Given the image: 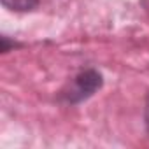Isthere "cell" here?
Returning a JSON list of instances; mask_svg holds the SVG:
<instances>
[{
    "instance_id": "cell-2",
    "label": "cell",
    "mask_w": 149,
    "mask_h": 149,
    "mask_svg": "<svg viewBox=\"0 0 149 149\" xmlns=\"http://www.w3.org/2000/svg\"><path fill=\"white\" fill-rule=\"evenodd\" d=\"M39 4V0H2V6L11 9V11H18V13H25L33 9Z\"/></svg>"
},
{
    "instance_id": "cell-3",
    "label": "cell",
    "mask_w": 149,
    "mask_h": 149,
    "mask_svg": "<svg viewBox=\"0 0 149 149\" xmlns=\"http://www.w3.org/2000/svg\"><path fill=\"white\" fill-rule=\"evenodd\" d=\"M146 126H147V132H149V95L146 98Z\"/></svg>"
},
{
    "instance_id": "cell-1",
    "label": "cell",
    "mask_w": 149,
    "mask_h": 149,
    "mask_svg": "<svg viewBox=\"0 0 149 149\" xmlns=\"http://www.w3.org/2000/svg\"><path fill=\"white\" fill-rule=\"evenodd\" d=\"M100 88H102V76L97 70L90 68V70H84L74 77L72 86L63 93V97L70 104H79V102L90 98Z\"/></svg>"
}]
</instances>
